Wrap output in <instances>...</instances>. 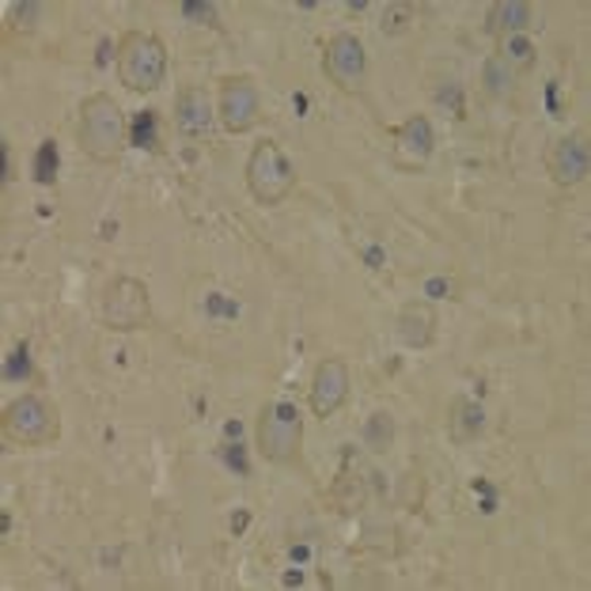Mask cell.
<instances>
[{
    "label": "cell",
    "instance_id": "1",
    "mask_svg": "<svg viewBox=\"0 0 591 591\" xmlns=\"http://www.w3.org/2000/svg\"><path fill=\"white\" fill-rule=\"evenodd\" d=\"M126 141H129V121L121 114V106L114 103V95L106 92L88 95L80 103V121H77L80 152L95 163H118Z\"/></svg>",
    "mask_w": 591,
    "mask_h": 591
},
{
    "label": "cell",
    "instance_id": "2",
    "mask_svg": "<svg viewBox=\"0 0 591 591\" xmlns=\"http://www.w3.org/2000/svg\"><path fill=\"white\" fill-rule=\"evenodd\" d=\"M114 69L126 92L148 95L163 84L167 77V46L152 31H126L114 49Z\"/></svg>",
    "mask_w": 591,
    "mask_h": 591
},
{
    "label": "cell",
    "instance_id": "3",
    "mask_svg": "<svg viewBox=\"0 0 591 591\" xmlns=\"http://www.w3.org/2000/svg\"><path fill=\"white\" fill-rule=\"evenodd\" d=\"M254 440H258V455L266 459V463H277V466L300 463L303 409L296 406V402H266L258 414Z\"/></svg>",
    "mask_w": 591,
    "mask_h": 591
},
{
    "label": "cell",
    "instance_id": "4",
    "mask_svg": "<svg viewBox=\"0 0 591 591\" xmlns=\"http://www.w3.org/2000/svg\"><path fill=\"white\" fill-rule=\"evenodd\" d=\"M243 178H246V190H251V197L262 205H281L285 197L296 190V183H300L292 160L281 152V144L277 141H262V144L251 148Z\"/></svg>",
    "mask_w": 591,
    "mask_h": 591
},
{
    "label": "cell",
    "instance_id": "5",
    "mask_svg": "<svg viewBox=\"0 0 591 591\" xmlns=\"http://www.w3.org/2000/svg\"><path fill=\"white\" fill-rule=\"evenodd\" d=\"M4 437L20 448H49L61 437V414L43 394H20L4 406Z\"/></svg>",
    "mask_w": 591,
    "mask_h": 591
},
{
    "label": "cell",
    "instance_id": "6",
    "mask_svg": "<svg viewBox=\"0 0 591 591\" xmlns=\"http://www.w3.org/2000/svg\"><path fill=\"white\" fill-rule=\"evenodd\" d=\"M99 318H103L106 331L134 334L152 326V296H148L144 281L137 277H114L103 285L99 296Z\"/></svg>",
    "mask_w": 591,
    "mask_h": 591
},
{
    "label": "cell",
    "instance_id": "7",
    "mask_svg": "<svg viewBox=\"0 0 591 591\" xmlns=\"http://www.w3.org/2000/svg\"><path fill=\"white\" fill-rule=\"evenodd\" d=\"M217 118L228 134H251V129L262 126L266 118V106H262V88L254 84V77H224L220 80V92H217Z\"/></svg>",
    "mask_w": 591,
    "mask_h": 591
},
{
    "label": "cell",
    "instance_id": "8",
    "mask_svg": "<svg viewBox=\"0 0 591 591\" xmlns=\"http://www.w3.org/2000/svg\"><path fill=\"white\" fill-rule=\"evenodd\" d=\"M323 72L338 92L357 95L368 80V54L352 31H338V35L326 38L323 46Z\"/></svg>",
    "mask_w": 591,
    "mask_h": 591
},
{
    "label": "cell",
    "instance_id": "9",
    "mask_svg": "<svg viewBox=\"0 0 591 591\" xmlns=\"http://www.w3.org/2000/svg\"><path fill=\"white\" fill-rule=\"evenodd\" d=\"M591 171V148L584 129H572V134L557 137L546 152V175L554 178L561 190H572L588 178Z\"/></svg>",
    "mask_w": 591,
    "mask_h": 591
},
{
    "label": "cell",
    "instance_id": "10",
    "mask_svg": "<svg viewBox=\"0 0 591 591\" xmlns=\"http://www.w3.org/2000/svg\"><path fill=\"white\" fill-rule=\"evenodd\" d=\"M349 364L341 357H326L318 360L315 375H311V387H308V406L315 417H334L338 409L349 402Z\"/></svg>",
    "mask_w": 591,
    "mask_h": 591
},
{
    "label": "cell",
    "instance_id": "11",
    "mask_svg": "<svg viewBox=\"0 0 591 591\" xmlns=\"http://www.w3.org/2000/svg\"><path fill=\"white\" fill-rule=\"evenodd\" d=\"M217 121V106H212L209 92L201 84H186L175 95V134L183 141H205Z\"/></svg>",
    "mask_w": 591,
    "mask_h": 591
},
{
    "label": "cell",
    "instance_id": "12",
    "mask_svg": "<svg viewBox=\"0 0 591 591\" xmlns=\"http://www.w3.org/2000/svg\"><path fill=\"white\" fill-rule=\"evenodd\" d=\"M437 326L440 318L429 300L402 303L398 318H394V334H398V341L406 345V349H429V345L437 341Z\"/></svg>",
    "mask_w": 591,
    "mask_h": 591
},
{
    "label": "cell",
    "instance_id": "13",
    "mask_svg": "<svg viewBox=\"0 0 591 591\" xmlns=\"http://www.w3.org/2000/svg\"><path fill=\"white\" fill-rule=\"evenodd\" d=\"M394 152L409 167H421L429 163V155L437 152V134H432V121L425 114H409L398 129H394Z\"/></svg>",
    "mask_w": 591,
    "mask_h": 591
},
{
    "label": "cell",
    "instance_id": "14",
    "mask_svg": "<svg viewBox=\"0 0 591 591\" xmlns=\"http://www.w3.org/2000/svg\"><path fill=\"white\" fill-rule=\"evenodd\" d=\"M531 23H535V4H528V0H497L486 12V35L505 43L512 35H528Z\"/></svg>",
    "mask_w": 591,
    "mask_h": 591
},
{
    "label": "cell",
    "instance_id": "15",
    "mask_svg": "<svg viewBox=\"0 0 591 591\" xmlns=\"http://www.w3.org/2000/svg\"><path fill=\"white\" fill-rule=\"evenodd\" d=\"M486 432V409L471 398H455L448 406V437L455 443H471Z\"/></svg>",
    "mask_w": 591,
    "mask_h": 591
},
{
    "label": "cell",
    "instance_id": "16",
    "mask_svg": "<svg viewBox=\"0 0 591 591\" xmlns=\"http://www.w3.org/2000/svg\"><path fill=\"white\" fill-rule=\"evenodd\" d=\"M515 69L512 65L505 61V54H489L486 57V65H482V88H486V95H493V99H508L515 92Z\"/></svg>",
    "mask_w": 591,
    "mask_h": 591
},
{
    "label": "cell",
    "instance_id": "17",
    "mask_svg": "<svg viewBox=\"0 0 591 591\" xmlns=\"http://www.w3.org/2000/svg\"><path fill=\"white\" fill-rule=\"evenodd\" d=\"M129 144L144 148V152H160L163 148V137H160V111H141L134 114V121H129Z\"/></svg>",
    "mask_w": 591,
    "mask_h": 591
},
{
    "label": "cell",
    "instance_id": "18",
    "mask_svg": "<svg viewBox=\"0 0 591 591\" xmlns=\"http://www.w3.org/2000/svg\"><path fill=\"white\" fill-rule=\"evenodd\" d=\"M500 54H505V61L512 65L515 69V77H523V72H531L535 69V61H538V46L531 43L528 35H512V38H505V43H500Z\"/></svg>",
    "mask_w": 591,
    "mask_h": 591
},
{
    "label": "cell",
    "instance_id": "19",
    "mask_svg": "<svg viewBox=\"0 0 591 591\" xmlns=\"http://www.w3.org/2000/svg\"><path fill=\"white\" fill-rule=\"evenodd\" d=\"M57 167H61V155H57V141H38L35 160H31V175H35L38 186H54L57 183Z\"/></svg>",
    "mask_w": 591,
    "mask_h": 591
},
{
    "label": "cell",
    "instance_id": "20",
    "mask_svg": "<svg viewBox=\"0 0 591 591\" xmlns=\"http://www.w3.org/2000/svg\"><path fill=\"white\" fill-rule=\"evenodd\" d=\"M364 443L372 451H387L394 443V417L387 409H375V414L364 421Z\"/></svg>",
    "mask_w": 591,
    "mask_h": 591
},
{
    "label": "cell",
    "instance_id": "21",
    "mask_svg": "<svg viewBox=\"0 0 591 591\" xmlns=\"http://www.w3.org/2000/svg\"><path fill=\"white\" fill-rule=\"evenodd\" d=\"M414 23H417L414 4H387V8H383V15H380L383 38H402L409 27H414Z\"/></svg>",
    "mask_w": 591,
    "mask_h": 591
},
{
    "label": "cell",
    "instance_id": "22",
    "mask_svg": "<svg viewBox=\"0 0 591 591\" xmlns=\"http://www.w3.org/2000/svg\"><path fill=\"white\" fill-rule=\"evenodd\" d=\"M35 375V364H31V349L27 341H20L12 352H8V364H4V380H31Z\"/></svg>",
    "mask_w": 591,
    "mask_h": 591
},
{
    "label": "cell",
    "instance_id": "23",
    "mask_svg": "<svg viewBox=\"0 0 591 591\" xmlns=\"http://www.w3.org/2000/svg\"><path fill=\"white\" fill-rule=\"evenodd\" d=\"M183 15L186 20H194V23H201V27H212V31H220V12H217V4H183Z\"/></svg>",
    "mask_w": 591,
    "mask_h": 591
},
{
    "label": "cell",
    "instance_id": "24",
    "mask_svg": "<svg viewBox=\"0 0 591 591\" xmlns=\"http://www.w3.org/2000/svg\"><path fill=\"white\" fill-rule=\"evenodd\" d=\"M205 311H209V315H228V318H235V315H240V303H228V300H220V292H212L209 300H205Z\"/></svg>",
    "mask_w": 591,
    "mask_h": 591
},
{
    "label": "cell",
    "instance_id": "25",
    "mask_svg": "<svg viewBox=\"0 0 591 591\" xmlns=\"http://www.w3.org/2000/svg\"><path fill=\"white\" fill-rule=\"evenodd\" d=\"M421 292L429 296V300H443V296H455V285H451L448 277H429Z\"/></svg>",
    "mask_w": 591,
    "mask_h": 591
},
{
    "label": "cell",
    "instance_id": "26",
    "mask_svg": "<svg viewBox=\"0 0 591 591\" xmlns=\"http://www.w3.org/2000/svg\"><path fill=\"white\" fill-rule=\"evenodd\" d=\"M43 12V4H35V0H27V4H20L15 8V20H20V27H35V15Z\"/></svg>",
    "mask_w": 591,
    "mask_h": 591
},
{
    "label": "cell",
    "instance_id": "27",
    "mask_svg": "<svg viewBox=\"0 0 591 591\" xmlns=\"http://www.w3.org/2000/svg\"><path fill=\"white\" fill-rule=\"evenodd\" d=\"M0 152H4V183H15V148L0 141Z\"/></svg>",
    "mask_w": 591,
    "mask_h": 591
},
{
    "label": "cell",
    "instance_id": "28",
    "mask_svg": "<svg viewBox=\"0 0 591 591\" xmlns=\"http://www.w3.org/2000/svg\"><path fill=\"white\" fill-rule=\"evenodd\" d=\"M364 258H368V266H372V269H380V266H383V251H380V246H372V251H364Z\"/></svg>",
    "mask_w": 591,
    "mask_h": 591
}]
</instances>
